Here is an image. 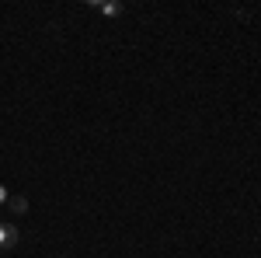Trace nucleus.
<instances>
[{"label":"nucleus","instance_id":"obj_1","mask_svg":"<svg viewBox=\"0 0 261 258\" xmlns=\"http://www.w3.org/2000/svg\"><path fill=\"white\" fill-rule=\"evenodd\" d=\"M14 244H18V227L0 223V251H7V248H14Z\"/></svg>","mask_w":261,"mask_h":258},{"label":"nucleus","instance_id":"obj_2","mask_svg":"<svg viewBox=\"0 0 261 258\" xmlns=\"http://www.w3.org/2000/svg\"><path fill=\"white\" fill-rule=\"evenodd\" d=\"M101 14H108V18H115V14H122V4L119 0H112V4H98Z\"/></svg>","mask_w":261,"mask_h":258},{"label":"nucleus","instance_id":"obj_3","mask_svg":"<svg viewBox=\"0 0 261 258\" xmlns=\"http://www.w3.org/2000/svg\"><path fill=\"white\" fill-rule=\"evenodd\" d=\"M11 209H14V213H24V209H28V199H11Z\"/></svg>","mask_w":261,"mask_h":258},{"label":"nucleus","instance_id":"obj_4","mask_svg":"<svg viewBox=\"0 0 261 258\" xmlns=\"http://www.w3.org/2000/svg\"><path fill=\"white\" fill-rule=\"evenodd\" d=\"M4 202H7V189L0 185V206H4Z\"/></svg>","mask_w":261,"mask_h":258}]
</instances>
